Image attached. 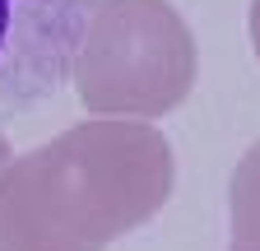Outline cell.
Segmentation results:
<instances>
[{"mask_svg":"<svg viewBox=\"0 0 260 251\" xmlns=\"http://www.w3.org/2000/svg\"><path fill=\"white\" fill-rule=\"evenodd\" d=\"M177 181L172 144L130 116H93L0 172V251H107Z\"/></svg>","mask_w":260,"mask_h":251,"instance_id":"1","label":"cell"},{"mask_svg":"<svg viewBox=\"0 0 260 251\" xmlns=\"http://www.w3.org/2000/svg\"><path fill=\"white\" fill-rule=\"evenodd\" d=\"M70 75L93 116H162L195 84V38L168 0H98Z\"/></svg>","mask_w":260,"mask_h":251,"instance_id":"2","label":"cell"},{"mask_svg":"<svg viewBox=\"0 0 260 251\" xmlns=\"http://www.w3.org/2000/svg\"><path fill=\"white\" fill-rule=\"evenodd\" d=\"M98 0H0V116L47 103L70 79V60Z\"/></svg>","mask_w":260,"mask_h":251,"instance_id":"3","label":"cell"},{"mask_svg":"<svg viewBox=\"0 0 260 251\" xmlns=\"http://www.w3.org/2000/svg\"><path fill=\"white\" fill-rule=\"evenodd\" d=\"M228 209H233V246L237 251H260V140L233 168Z\"/></svg>","mask_w":260,"mask_h":251,"instance_id":"4","label":"cell"},{"mask_svg":"<svg viewBox=\"0 0 260 251\" xmlns=\"http://www.w3.org/2000/svg\"><path fill=\"white\" fill-rule=\"evenodd\" d=\"M251 42H255V56H260V0H251Z\"/></svg>","mask_w":260,"mask_h":251,"instance_id":"5","label":"cell"},{"mask_svg":"<svg viewBox=\"0 0 260 251\" xmlns=\"http://www.w3.org/2000/svg\"><path fill=\"white\" fill-rule=\"evenodd\" d=\"M5 163H10V144H5V135H0V172H5Z\"/></svg>","mask_w":260,"mask_h":251,"instance_id":"6","label":"cell"},{"mask_svg":"<svg viewBox=\"0 0 260 251\" xmlns=\"http://www.w3.org/2000/svg\"><path fill=\"white\" fill-rule=\"evenodd\" d=\"M228 251H237V246H228Z\"/></svg>","mask_w":260,"mask_h":251,"instance_id":"7","label":"cell"}]
</instances>
